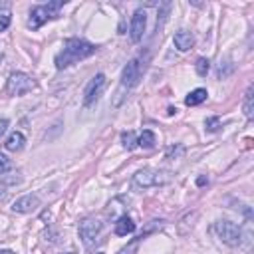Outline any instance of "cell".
Here are the masks:
<instances>
[{
	"mask_svg": "<svg viewBox=\"0 0 254 254\" xmlns=\"http://www.w3.org/2000/svg\"><path fill=\"white\" fill-rule=\"evenodd\" d=\"M95 50H97V48H95L91 42H87V40H81V38H67V40L64 42V48L56 54L54 64H56L58 69H65V67L77 64L79 60H85V58L93 56Z\"/></svg>",
	"mask_w": 254,
	"mask_h": 254,
	"instance_id": "obj_1",
	"label": "cell"
},
{
	"mask_svg": "<svg viewBox=\"0 0 254 254\" xmlns=\"http://www.w3.org/2000/svg\"><path fill=\"white\" fill-rule=\"evenodd\" d=\"M145 71V64H141V58H133L125 67H123V71H121V81H119V89H117V99L113 101V105H119L121 103V99L125 97L123 93H127L131 87H135L137 85V81H139V77H141V73Z\"/></svg>",
	"mask_w": 254,
	"mask_h": 254,
	"instance_id": "obj_2",
	"label": "cell"
},
{
	"mask_svg": "<svg viewBox=\"0 0 254 254\" xmlns=\"http://www.w3.org/2000/svg\"><path fill=\"white\" fill-rule=\"evenodd\" d=\"M65 2L64 0H54V2H48V4H40V6H34L30 10V18H28V28L32 30H38L40 26H44L48 20H54L60 16V8L64 6Z\"/></svg>",
	"mask_w": 254,
	"mask_h": 254,
	"instance_id": "obj_3",
	"label": "cell"
},
{
	"mask_svg": "<svg viewBox=\"0 0 254 254\" xmlns=\"http://www.w3.org/2000/svg\"><path fill=\"white\" fill-rule=\"evenodd\" d=\"M214 232L228 246H240L242 244V238H244L242 228L236 222H230V220H218L214 224Z\"/></svg>",
	"mask_w": 254,
	"mask_h": 254,
	"instance_id": "obj_4",
	"label": "cell"
},
{
	"mask_svg": "<svg viewBox=\"0 0 254 254\" xmlns=\"http://www.w3.org/2000/svg\"><path fill=\"white\" fill-rule=\"evenodd\" d=\"M34 87H36V81H34L28 73H24V71H14V73H10V77H8V81H6V93H8V95H14V97L24 95V93L32 91Z\"/></svg>",
	"mask_w": 254,
	"mask_h": 254,
	"instance_id": "obj_5",
	"label": "cell"
},
{
	"mask_svg": "<svg viewBox=\"0 0 254 254\" xmlns=\"http://www.w3.org/2000/svg\"><path fill=\"white\" fill-rule=\"evenodd\" d=\"M103 232V224L97 218H83L79 222V238L87 248H93Z\"/></svg>",
	"mask_w": 254,
	"mask_h": 254,
	"instance_id": "obj_6",
	"label": "cell"
},
{
	"mask_svg": "<svg viewBox=\"0 0 254 254\" xmlns=\"http://www.w3.org/2000/svg\"><path fill=\"white\" fill-rule=\"evenodd\" d=\"M133 181L137 187H159V185H165L169 183V175L167 173H161V171H155V169H141L133 175Z\"/></svg>",
	"mask_w": 254,
	"mask_h": 254,
	"instance_id": "obj_7",
	"label": "cell"
},
{
	"mask_svg": "<svg viewBox=\"0 0 254 254\" xmlns=\"http://www.w3.org/2000/svg\"><path fill=\"white\" fill-rule=\"evenodd\" d=\"M103 87H105V75L103 73H97L95 77H91V81L87 83L85 91H83V105L85 107H91L95 105V101L101 97L103 93Z\"/></svg>",
	"mask_w": 254,
	"mask_h": 254,
	"instance_id": "obj_8",
	"label": "cell"
},
{
	"mask_svg": "<svg viewBox=\"0 0 254 254\" xmlns=\"http://www.w3.org/2000/svg\"><path fill=\"white\" fill-rule=\"evenodd\" d=\"M145 26H147V14L145 10H135L133 16H131V26H129V36H131V42H141L143 40V34H145Z\"/></svg>",
	"mask_w": 254,
	"mask_h": 254,
	"instance_id": "obj_9",
	"label": "cell"
},
{
	"mask_svg": "<svg viewBox=\"0 0 254 254\" xmlns=\"http://www.w3.org/2000/svg\"><path fill=\"white\" fill-rule=\"evenodd\" d=\"M40 206V198L36 194H24L20 198H16L12 202V210L14 212H20V214H26V212H32Z\"/></svg>",
	"mask_w": 254,
	"mask_h": 254,
	"instance_id": "obj_10",
	"label": "cell"
},
{
	"mask_svg": "<svg viewBox=\"0 0 254 254\" xmlns=\"http://www.w3.org/2000/svg\"><path fill=\"white\" fill-rule=\"evenodd\" d=\"M173 44H175V48L179 52H187V50H190L194 46V36L189 30H179L173 36Z\"/></svg>",
	"mask_w": 254,
	"mask_h": 254,
	"instance_id": "obj_11",
	"label": "cell"
},
{
	"mask_svg": "<svg viewBox=\"0 0 254 254\" xmlns=\"http://www.w3.org/2000/svg\"><path fill=\"white\" fill-rule=\"evenodd\" d=\"M133 232H135V222L127 214L119 216L117 222H115V234L117 236H127V234H133Z\"/></svg>",
	"mask_w": 254,
	"mask_h": 254,
	"instance_id": "obj_12",
	"label": "cell"
},
{
	"mask_svg": "<svg viewBox=\"0 0 254 254\" xmlns=\"http://www.w3.org/2000/svg\"><path fill=\"white\" fill-rule=\"evenodd\" d=\"M24 143H26V137H24L20 131H14V133H10L8 139L4 141V147H6L8 151H20V149L24 147Z\"/></svg>",
	"mask_w": 254,
	"mask_h": 254,
	"instance_id": "obj_13",
	"label": "cell"
},
{
	"mask_svg": "<svg viewBox=\"0 0 254 254\" xmlns=\"http://www.w3.org/2000/svg\"><path fill=\"white\" fill-rule=\"evenodd\" d=\"M206 97H208V91H206L204 87H196V89H192V91L185 97V103H187L189 107H192V105H198V103L206 101Z\"/></svg>",
	"mask_w": 254,
	"mask_h": 254,
	"instance_id": "obj_14",
	"label": "cell"
},
{
	"mask_svg": "<svg viewBox=\"0 0 254 254\" xmlns=\"http://www.w3.org/2000/svg\"><path fill=\"white\" fill-rule=\"evenodd\" d=\"M157 143V137L151 129H145L139 137H137V147H143V149H153Z\"/></svg>",
	"mask_w": 254,
	"mask_h": 254,
	"instance_id": "obj_15",
	"label": "cell"
},
{
	"mask_svg": "<svg viewBox=\"0 0 254 254\" xmlns=\"http://www.w3.org/2000/svg\"><path fill=\"white\" fill-rule=\"evenodd\" d=\"M121 143H123V147L127 151H133L137 147V135H135V131H123L121 133Z\"/></svg>",
	"mask_w": 254,
	"mask_h": 254,
	"instance_id": "obj_16",
	"label": "cell"
},
{
	"mask_svg": "<svg viewBox=\"0 0 254 254\" xmlns=\"http://www.w3.org/2000/svg\"><path fill=\"white\" fill-rule=\"evenodd\" d=\"M244 115H246L248 119L254 117V107H252V85L248 87V91H246V95H244Z\"/></svg>",
	"mask_w": 254,
	"mask_h": 254,
	"instance_id": "obj_17",
	"label": "cell"
},
{
	"mask_svg": "<svg viewBox=\"0 0 254 254\" xmlns=\"http://www.w3.org/2000/svg\"><path fill=\"white\" fill-rule=\"evenodd\" d=\"M194 69H196V73H198L200 77H204V75L208 73V69H210V62H208L206 58H198L196 64H194Z\"/></svg>",
	"mask_w": 254,
	"mask_h": 254,
	"instance_id": "obj_18",
	"label": "cell"
},
{
	"mask_svg": "<svg viewBox=\"0 0 254 254\" xmlns=\"http://www.w3.org/2000/svg\"><path fill=\"white\" fill-rule=\"evenodd\" d=\"M220 127H222V125H220V119H218V117H206V121H204V129H206L208 133H216Z\"/></svg>",
	"mask_w": 254,
	"mask_h": 254,
	"instance_id": "obj_19",
	"label": "cell"
},
{
	"mask_svg": "<svg viewBox=\"0 0 254 254\" xmlns=\"http://www.w3.org/2000/svg\"><path fill=\"white\" fill-rule=\"evenodd\" d=\"M10 169H12V161H10L6 155H2V153H0V175L8 173Z\"/></svg>",
	"mask_w": 254,
	"mask_h": 254,
	"instance_id": "obj_20",
	"label": "cell"
},
{
	"mask_svg": "<svg viewBox=\"0 0 254 254\" xmlns=\"http://www.w3.org/2000/svg\"><path fill=\"white\" fill-rule=\"evenodd\" d=\"M10 26V14H0V32H4Z\"/></svg>",
	"mask_w": 254,
	"mask_h": 254,
	"instance_id": "obj_21",
	"label": "cell"
},
{
	"mask_svg": "<svg viewBox=\"0 0 254 254\" xmlns=\"http://www.w3.org/2000/svg\"><path fill=\"white\" fill-rule=\"evenodd\" d=\"M8 198V187L6 183H0V202H4Z\"/></svg>",
	"mask_w": 254,
	"mask_h": 254,
	"instance_id": "obj_22",
	"label": "cell"
},
{
	"mask_svg": "<svg viewBox=\"0 0 254 254\" xmlns=\"http://www.w3.org/2000/svg\"><path fill=\"white\" fill-rule=\"evenodd\" d=\"M6 129H8V119H0V137L6 133Z\"/></svg>",
	"mask_w": 254,
	"mask_h": 254,
	"instance_id": "obj_23",
	"label": "cell"
},
{
	"mask_svg": "<svg viewBox=\"0 0 254 254\" xmlns=\"http://www.w3.org/2000/svg\"><path fill=\"white\" fill-rule=\"evenodd\" d=\"M206 183H208V179H206V177H204V175H202V177H198V179H196V185H198V187H202V185H206Z\"/></svg>",
	"mask_w": 254,
	"mask_h": 254,
	"instance_id": "obj_24",
	"label": "cell"
},
{
	"mask_svg": "<svg viewBox=\"0 0 254 254\" xmlns=\"http://www.w3.org/2000/svg\"><path fill=\"white\" fill-rule=\"evenodd\" d=\"M0 254H16V252H12V250H0Z\"/></svg>",
	"mask_w": 254,
	"mask_h": 254,
	"instance_id": "obj_25",
	"label": "cell"
},
{
	"mask_svg": "<svg viewBox=\"0 0 254 254\" xmlns=\"http://www.w3.org/2000/svg\"><path fill=\"white\" fill-rule=\"evenodd\" d=\"M62 254H73V252H62Z\"/></svg>",
	"mask_w": 254,
	"mask_h": 254,
	"instance_id": "obj_26",
	"label": "cell"
},
{
	"mask_svg": "<svg viewBox=\"0 0 254 254\" xmlns=\"http://www.w3.org/2000/svg\"><path fill=\"white\" fill-rule=\"evenodd\" d=\"M0 60H2V54H0Z\"/></svg>",
	"mask_w": 254,
	"mask_h": 254,
	"instance_id": "obj_27",
	"label": "cell"
},
{
	"mask_svg": "<svg viewBox=\"0 0 254 254\" xmlns=\"http://www.w3.org/2000/svg\"><path fill=\"white\" fill-rule=\"evenodd\" d=\"M99 254H101V252H99Z\"/></svg>",
	"mask_w": 254,
	"mask_h": 254,
	"instance_id": "obj_28",
	"label": "cell"
}]
</instances>
